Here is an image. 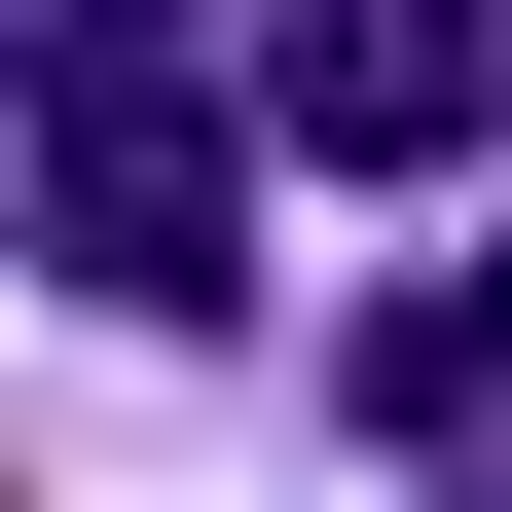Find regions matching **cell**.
I'll use <instances>...</instances> for the list:
<instances>
[{
	"instance_id": "1",
	"label": "cell",
	"mask_w": 512,
	"mask_h": 512,
	"mask_svg": "<svg viewBox=\"0 0 512 512\" xmlns=\"http://www.w3.org/2000/svg\"><path fill=\"white\" fill-rule=\"evenodd\" d=\"M37 220H74L110 330H220V293H256V147L147 74V37H37Z\"/></svg>"
},
{
	"instance_id": "2",
	"label": "cell",
	"mask_w": 512,
	"mask_h": 512,
	"mask_svg": "<svg viewBox=\"0 0 512 512\" xmlns=\"http://www.w3.org/2000/svg\"><path fill=\"white\" fill-rule=\"evenodd\" d=\"M256 147H330V183H476V147H512V0H256Z\"/></svg>"
},
{
	"instance_id": "3",
	"label": "cell",
	"mask_w": 512,
	"mask_h": 512,
	"mask_svg": "<svg viewBox=\"0 0 512 512\" xmlns=\"http://www.w3.org/2000/svg\"><path fill=\"white\" fill-rule=\"evenodd\" d=\"M366 439H512V293H403L366 330Z\"/></svg>"
}]
</instances>
